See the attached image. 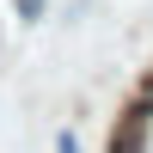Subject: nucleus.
Segmentation results:
<instances>
[{
  "mask_svg": "<svg viewBox=\"0 0 153 153\" xmlns=\"http://www.w3.org/2000/svg\"><path fill=\"white\" fill-rule=\"evenodd\" d=\"M55 153H86V147H80V135H74V129H55Z\"/></svg>",
  "mask_w": 153,
  "mask_h": 153,
  "instance_id": "4",
  "label": "nucleus"
},
{
  "mask_svg": "<svg viewBox=\"0 0 153 153\" xmlns=\"http://www.w3.org/2000/svg\"><path fill=\"white\" fill-rule=\"evenodd\" d=\"M104 153H153V123L135 110H117V123L104 129Z\"/></svg>",
  "mask_w": 153,
  "mask_h": 153,
  "instance_id": "1",
  "label": "nucleus"
},
{
  "mask_svg": "<svg viewBox=\"0 0 153 153\" xmlns=\"http://www.w3.org/2000/svg\"><path fill=\"white\" fill-rule=\"evenodd\" d=\"M123 110H135V117H147V123H153V61L135 74V86H129V98H123Z\"/></svg>",
  "mask_w": 153,
  "mask_h": 153,
  "instance_id": "2",
  "label": "nucleus"
},
{
  "mask_svg": "<svg viewBox=\"0 0 153 153\" xmlns=\"http://www.w3.org/2000/svg\"><path fill=\"white\" fill-rule=\"evenodd\" d=\"M49 6H55V0H12V19H19V25H43Z\"/></svg>",
  "mask_w": 153,
  "mask_h": 153,
  "instance_id": "3",
  "label": "nucleus"
}]
</instances>
